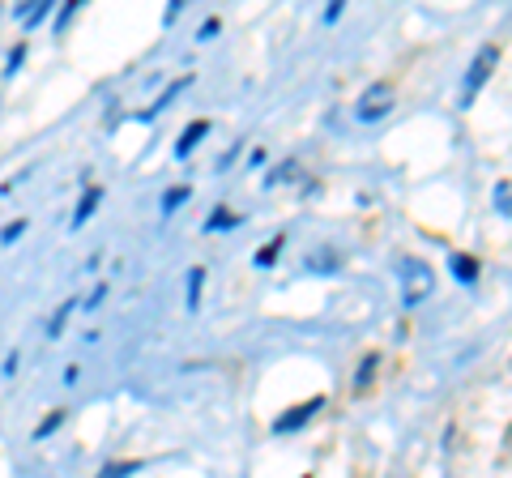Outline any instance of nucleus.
<instances>
[{"label": "nucleus", "instance_id": "f03ea898", "mask_svg": "<svg viewBox=\"0 0 512 478\" xmlns=\"http://www.w3.org/2000/svg\"><path fill=\"white\" fill-rule=\"evenodd\" d=\"M495 65H500V47H491V43H487V47H478L474 65H470V73H466V86H461V107H470V103H474V94L491 82Z\"/></svg>", "mask_w": 512, "mask_h": 478}, {"label": "nucleus", "instance_id": "20e7f679", "mask_svg": "<svg viewBox=\"0 0 512 478\" xmlns=\"http://www.w3.org/2000/svg\"><path fill=\"white\" fill-rule=\"evenodd\" d=\"M316 410H325V397H308V402H303V406H295V410H286L282 414V419H274V432L278 436H286V432H299V427L303 423H308L312 419V414Z\"/></svg>", "mask_w": 512, "mask_h": 478}, {"label": "nucleus", "instance_id": "423d86ee", "mask_svg": "<svg viewBox=\"0 0 512 478\" xmlns=\"http://www.w3.org/2000/svg\"><path fill=\"white\" fill-rule=\"evenodd\" d=\"M448 265H453V274H457V282H478V261L474 257H466V252H453V261H448Z\"/></svg>", "mask_w": 512, "mask_h": 478}, {"label": "nucleus", "instance_id": "aec40b11", "mask_svg": "<svg viewBox=\"0 0 512 478\" xmlns=\"http://www.w3.org/2000/svg\"><path fill=\"white\" fill-rule=\"evenodd\" d=\"M77 304H64L60 312H56V321H52V338H60V329H64V321H69V312H73Z\"/></svg>", "mask_w": 512, "mask_h": 478}, {"label": "nucleus", "instance_id": "f257e3e1", "mask_svg": "<svg viewBox=\"0 0 512 478\" xmlns=\"http://www.w3.org/2000/svg\"><path fill=\"white\" fill-rule=\"evenodd\" d=\"M431 286H436V278H431V265L419 261V257H406L402 261V304L419 308L423 299L431 295Z\"/></svg>", "mask_w": 512, "mask_h": 478}, {"label": "nucleus", "instance_id": "4468645a", "mask_svg": "<svg viewBox=\"0 0 512 478\" xmlns=\"http://www.w3.org/2000/svg\"><path fill=\"white\" fill-rule=\"evenodd\" d=\"M372 372H376V355H367V359H363V368L355 372V389H363V385H372Z\"/></svg>", "mask_w": 512, "mask_h": 478}, {"label": "nucleus", "instance_id": "a211bd4d", "mask_svg": "<svg viewBox=\"0 0 512 478\" xmlns=\"http://www.w3.org/2000/svg\"><path fill=\"white\" fill-rule=\"evenodd\" d=\"M299 175V167L295 163H282V167H274V175H269V184H282V180H295Z\"/></svg>", "mask_w": 512, "mask_h": 478}, {"label": "nucleus", "instance_id": "4be33fe9", "mask_svg": "<svg viewBox=\"0 0 512 478\" xmlns=\"http://www.w3.org/2000/svg\"><path fill=\"white\" fill-rule=\"evenodd\" d=\"M22 56H26V43H18V47L9 52V69H18V65H22Z\"/></svg>", "mask_w": 512, "mask_h": 478}, {"label": "nucleus", "instance_id": "ddd939ff", "mask_svg": "<svg viewBox=\"0 0 512 478\" xmlns=\"http://www.w3.org/2000/svg\"><path fill=\"white\" fill-rule=\"evenodd\" d=\"M235 214H227V210H222V205H218V214H210V222H205V231H218V227H235Z\"/></svg>", "mask_w": 512, "mask_h": 478}, {"label": "nucleus", "instance_id": "0eeeda50", "mask_svg": "<svg viewBox=\"0 0 512 478\" xmlns=\"http://www.w3.org/2000/svg\"><path fill=\"white\" fill-rule=\"evenodd\" d=\"M201 286H205V269H192L188 274V312L201 308Z\"/></svg>", "mask_w": 512, "mask_h": 478}, {"label": "nucleus", "instance_id": "39448f33", "mask_svg": "<svg viewBox=\"0 0 512 478\" xmlns=\"http://www.w3.org/2000/svg\"><path fill=\"white\" fill-rule=\"evenodd\" d=\"M205 133H210V120H197V124H188V129H184V137H180V146H175V154H180V158H188L192 150L201 146V137H205Z\"/></svg>", "mask_w": 512, "mask_h": 478}, {"label": "nucleus", "instance_id": "1a4fd4ad", "mask_svg": "<svg viewBox=\"0 0 512 478\" xmlns=\"http://www.w3.org/2000/svg\"><path fill=\"white\" fill-rule=\"evenodd\" d=\"M184 86H192V73H188V77H180V82H175V86H167V90H163V99L154 103V111H150V116H158V111H167V103H171V99H175V94H180ZM150 116H146V120H150Z\"/></svg>", "mask_w": 512, "mask_h": 478}, {"label": "nucleus", "instance_id": "f8f14e48", "mask_svg": "<svg viewBox=\"0 0 512 478\" xmlns=\"http://www.w3.org/2000/svg\"><path fill=\"white\" fill-rule=\"evenodd\" d=\"M47 9H52V5H47V0H35V5H30V9L22 13V22H26V26H35V22H43V18H47Z\"/></svg>", "mask_w": 512, "mask_h": 478}, {"label": "nucleus", "instance_id": "6e6552de", "mask_svg": "<svg viewBox=\"0 0 512 478\" xmlns=\"http://www.w3.org/2000/svg\"><path fill=\"white\" fill-rule=\"evenodd\" d=\"M99 197H103L99 188H90V193L82 197V205H77V214H73V227H82V222H86V218L94 214V205H99Z\"/></svg>", "mask_w": 512, "mask_h": 478}, {"label": "nucleus", "instance_id": "9b49d317", "mask_svg": "<svg viewBox=\"0 0 512 478\" xmlns=\"http://www.w3.org/2000/svg\"><path fill=\"white\" fill-rule=\"evenodd\" d=\"M282 244H286L282 235H278V239H269V248H265V252H256V265H274V261H278V252H282Z\"/></svg>", "mask_w": 512, "mask_h": 478}, {"label": "nucleus", "instance_id": "412c9836", "mask_svg": "<svg viewBox=\"0 0 512 478\" xmlns=\"http://www.w3.org/2000/svg\"><path fill=\"white\" fill-rule=\"evenodd\" d=\"M22 231H26V222L18 218V222H9V227H5V231H0V239H5V244H13V239H18Z\"/></svg>", "mask_w": 512, "mask_h": 478}, {"label": "nucleus", "instance_id": "f3484780", "mask_svg": "<svg viewBox=\"0 0 512 478\" xmlns=\"http://www.w3.org/2000/svg\"><path fill=\"white\" fill-rule=\"evenodd\" d=\"M141 466H137V461H124V466H107L99 478H128V474H137Z\"/></svg>", "mask_w": 512, "mask_h": 478}, {"label": "nucleus", "instance_id": "6ab92c4d", "mask_svg": "<svg viewBox=\"0 0 512 478\" xmlns=\"http://www.w3.org/2000/svg\"><path fill=\"white\" fill-rule=\"evenodd\" d=\"M308 265H312V269H320V265L333 269V265H338V252H316V257H312Z\"/></svg>", "mask_w": 512, "mask_h": 478}, {"label": "nucleus", "instance_id": "9d476101", "mask_svg": "<svg viewBox=\"0 0 512 478\" xmlns=\"http://www.w3.org/2000/svg\"><path fill=\"white\" fill-rule=\"evenodd\" d=\"M64 423V410H52V414H47V419L35 427V440H43V436H52L56 432V427Z\"/></svg>", "mask_w": 512, "mask_h": 478}, {"label": "nucleus", "instance_id": "2eb2a0df", "mask_svg": "<svg viewBox=\"0 0 512 478\" xmlns=\"http://www.w3.org/2000/svg\"><path fill=\"white\" fill-rule=\"evenodd\" d=\"M188 197H192V188H171V193L163 197V214H171L175 205H180V201H188Z\"/></svg>", "mask_w": 512, "mask_h": 478}, {"label": "nucleus", "instance_id": "dca6fc26", "mask_svg": "<svg viewBox=\"0 0 512 478\" xmlns=\"http://www.w3.org/2000/svg\"><path fill=\"white\" fill-rule=\"evenodd\" d=\"M508 197H512V188H508V180H500L495 184V210H500L504 218H508Z\"/></svg>", "mask_w": 512, "mask_h": 478}, {"label": "nucleus", "instance_id": "7ed1b4c3", "mask_svg": "<svg viewBox=\"0 0 512 478\" xmlns=\"http://www.w3.org/2000/svg\"><path fill=\"white\" fill-rule=\"evenodd\" d=\"M389 111H393V86L389 82H372L359 94V103H355V116L367 120V124L380 120V116H389Z\"/></svg>", "mask_w": 512, "mask_h": 478}]
</instances>
